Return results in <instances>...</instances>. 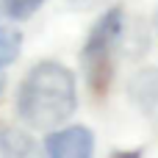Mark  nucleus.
Masks as SVG:
<instances>
[{
    "label": "nucleus",
    "instance_id": "423d86ee",
    "mask_svg": "<svg viewBox=\"0 0 158 158\" xmlns=\"http://www.w3.org/2000/svg\"><path fill=\"white\" fill-rule=\"evenodd\" d=\"M19 44H22L19 31H14V28H0V69L8 67L11 61H17Z\"/></svg>",
    "mask_w": 158,
    "mask_h": 158
},
{
    "label": "nucleus",
    "instance_id": "6e6552de",
    "mask_svg": "<svg viewBox=\"0 0 158 158\" xmlns=\"http://www.w3.org/2000/svg\"><path fill=\"white\" fill-rule=\"evenodd\" d=\"M11 6H14V0H0V19L11 17Z\"/></svg>",
    "mask_w": 158,
    "mask_h": 158
},
{
    "label": "nucleus",
    "instance_id": "f257e3e1",
    "mask_svg": "<svg viewBox=\"0 0 158 158\" xmlns=\"http://www.w3.org/2000/svg\"><path fill=\"white\" fill-rule=\"evenodd\" d=\"M75 78L64 64L42 61L19 83L17 114L33 131H53L75 114Z\"/></svg>",
    "mask_w": 158,
    "mask_h": 158
},
{
    "label": "nucleus",
    "instance_id": "1a4fd4ad",
    "mask_svg": "<svg viewBox=\"0 0 158 158\" xmlns=\"http://www.w3.org/2000/svg\"><path fill=\"white\" fill-rule=\"evenodd\" d=\"M75 8H92V6H97V3H103V0H69Z\"/></svg>",
    "mask_w": 158,
    "mask_h": 158
},
{
    "label": "nucleus",
    "instance_id": "7ed1b4c3",
    "mask_svg": "<svg viewBox=\"0 0 158 158\" xmlns=\"http://www.w3.org/2000/svg\"><path fill=\"white\" fill-rule=\"evenodd\" d=\"M44 150L53 158H89L94 153V136L83 125L61 128L44 139Z\"/></svg>",
    "mask_w": 158,
    "mask_h": 158
},
{
    "label": "nucleus",
    "instance_id": "0eeeda50",
    "mask_svg": "<svg viewBox=\"0 0 158 158\" xmlns=\"http://www.w3.org/2000/svg\"><path fill=\"white\" fill-rule=\"evenodd\" d=\"M42 3H44V0H14V6H11V19H25V17H31Z\"/></svg>",
    "mask_w": 158,
    "mask_h": 158
},
{
    "label": "nucleus",
    "instance_id": "9d476101",
    "mask_svg": "<svg viewBox=\"0 0 158 158\" xmlns=\"http://www.w3.org/2000/svg\"><path fill=\"white\" fill-rule=\"evenodd\" d=\"M0 92H3V78H0Z\"/></svg>",
    "mask_w": 158,
    "mask_h": 158
},
{
    "label": "nucleus",
    "instance_id": "20e7f679",
    "mask_svg": "<svg viewBox=\"0 0 158 158\" xmlns=\"http://www.w3.org/2000/svg\"><path fill=\"white\" fill-rule=\"evenodd\" d=\"M128 97L144 117L158 119V67L139 69L128 83Z\"/></svg>",
    "mask_w": 158,
    "mask_h": 158
},
{
    "label": "nucleus",
    "instance_id": "39448f33",
    "mask_svg": "<svg viewBox=\"0 0 158 158\" xmlns=\"http://www.w3.org/2000/svg\"><path fill=\"white\" fill-rule=\"evenodd\" d=\"M0 153L3 156H28L33 153V142L14 128H3L0 131Z\"/></svg>",
    "mask_w": 158,
    "mask_h": 158
},
{
    "label": "nucleus",
    "instance_id": "f03ea898",
    "mask_svg": "<svg viewBox=\"0 0 158 158\" xmlns=\"http://www.w3.org/2000/svg\"><path fill=\"white\" fill-rule=\"evenodd\" d=\"M122 28H125V14H122L119 6H114L92 25V31L86 36V44H83V53H81V64L86 69V81L94 89V94H103L108 89V83H111L114 53H117Z\"/></svg>",
    "mask_w": 158,
    "mask_h": 158
}]
</instances>
